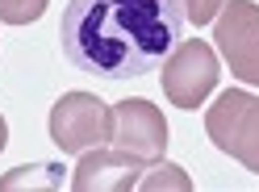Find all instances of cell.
Returning a JSON list of instances; mask_svg holds the SVG:
<instances>
[{"mask_svg":"<svg viewBox=\"0 0 259 192\" xmlns=\"http://www.w3.org/2000/svg\"><path fill=\"white\" fill-rule=\"evenodd\" d=\"M63 184V167L59 163H38V167H13L5 180H0V192L13 188H59Z\"/></svg>","mask_w":259,"mask_h":192,"instance_id":"ba28073f","label":"cell"},{"mask_svg":"<svg viewBox=\"0 0 259 192\" xmlns=\"http://www.w3.org/2000/svg\"><path fill=\"white\" fill-rule=\"evenodd\" d=\"M142 171H147V163L125 151H105V147H92L84 151V159H79V167L71 175V188L75 192H125V188H138Z\"/></svg>","mask_w":259,"mask_h":192,"instance_id":"52a82bcc","label":"cell"},{"mask_svg":"<svg viewBox=\"0 0 259 192\" xmlns=\"http://www.w3.org/2000/svg\"><path fill=\"white\" fill-rule=\"evenodd\" d=\"M184 21V0H67L59 42L75 71L134 79L163 67Z\"/></svg>","mask_w":259,"mask_h":192,"instance_id":"6da1fadb","label":"cell"},{"mask_svg":"<svg viewBox=\"0 0 259 192\" xmlns=\"http://www.w3.org/2000/svg\"><path fill=\"white\" fill-rule=\"evenodd\" d=\"M213 84H218V55H213L209 42L188 38L163 59V96L176 109L205 105V96L213 92Z\"/></svg>","mask_w":259,"mask_h":192,"instance_id":"277c9868","label":"cell"},{"mask_svg":"<svg viewBox=\"0 0 259 192\" xmlns=\"http://www.w3.org/2000/svg\"><path fill=\"white\" fill-rule=\"evenodd\" d=\"M51 0H0V21L5 25H29L38 21Z\"/></svg>","mask_w":259,"mask_h":192,"instance_id":"9c48e42d","label":"cell"},{"mask_svg":"<svg viewBox=\"0 0 259 192\" xmlns=\"http://www.w3.org/2000/svg\"><path fill=\"white\" fill-rule=\"evenodd\" d=\"M205 134L222 155L259 175V96L226 88L205 113Z\"/></svg>","mask_w":259,"mask_h":192,"instance_id":"7a4b0ae2","label":"cell"},{"mask_svg":"<svg viewBox=\"0 0 259 192\" xmlns=\"http://www.w3.org/2000/svg\"><path fill=\"white\" fill-rule=\"evenodd\" d=\"M51 138L63 155H84L113 138V109L92 92H63L51 109Z\"/></svg>","mask_w":259,"mask_h":192,"instance_id":"3957f363","label":"cell"},{"mask_svg":"<svg viewBox=\"0 0 259 192\" xmlns=\"http://www.w3.org/2000/svg\"><path fill=\"white\" fill-rule=\"evenodd\" d=\"M113 147L142 159V163H159L167 151V121L163 113H159V105L142 101V96H134V101H117L113 105Z\"/></svg>","mask_w":259,"mask_h":192,"instance_id":"8992f818","label":"cell"},{"mask_svg":"<svg viewBox=\"0 0 259 192\" xmlns=\"http://www.w3.org/2000/svg\"><path fill=\"white\" fill-rule=\"evenodd\" d=\"M213 38L222 59L230 63V71L242 84L259 88V5L255 0H230L213 17Z\"/></svg>","mask_w":259,"mask_h":192,"instance_id":"5b68a950","label":"cell"},{"mask_svg":"<svg viewBox=\"0 0 259 192\" xmlns=\"http://www.w3.org/2000/svg\"><path fill=\"white\" fill-rule=\"evenodd\" d=\"M5 142H9V125H5V117H0V151H5Z\"/></svg>","mask_w":259,"mask_h":192,"instance_id":"7c38bea8","label":"cell"},{"mask_svg":"<svg viewBox=\"0 0 259 192\" xmlns=\"http://www.w3.org/2000/svg\"><path fill=\"white\" fill-rule=\"evenodd\" d=\"M138 188H176V192H188V175L180 167H171V163H159L151 167V175H142Z\"/></svg>","mask_w":259,"mask_h":192,"instance_id":"30bf717a","label":"cell"},{"mask_svg":"<svg viewBox=\"0 0 259 192\" xmlns=\"http://www.w3.org/2000/svg\"><path fill=\"white\" fill-rule=\"evenodd\" d=\"M222 5H226V0H184V17L192 25H209L222 13Z\"/></svg>","mask_w":259,"mask_h":192,"instance_id":"8fae6325","label":"cell"}]
</instances>
